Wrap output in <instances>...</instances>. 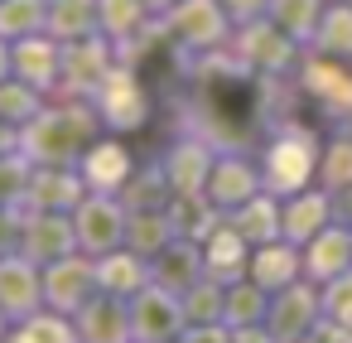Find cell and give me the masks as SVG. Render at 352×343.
<instances>
[{
	"label": "cell",
	"instance_id": "cell-1",
	"mask_svg": "<svg viewBox=\"0 0 352 343\" xmlns=\"http://www.w3.org/2000/svg\"><path fill=\"white\" fill-rule=\"evenodd\" d=\"M30 304H34V266L0 261V309H30Z\"/></svg>",
	"mask_w": 352,
	"mask_h": 343
},
{
	"label": "cell",
	"instance_id": "cell-2",
	"mask_svg": "<svg viewBox=\"0 0 352 343\" xmlns=\"http://www.w3.org/2000/svg\"><path fill=\"white\" fill-rule=\"evenodd\" d=\"M68 222H58V218H44V222H30V237H25V247H30V261H63L68 256Z\"/></svg>",
	"mask_w": 352,
	"mask_h": 343
},
{
	"label": "cell",
	"instance_id": "cell-3",
	"mask_svg": "<svg viewBox=\"0 0 352 343\" xmlns=\"http://www.w3.org/2000/svg\"><path fill=\"white\" fill-rule=\"evenodd\" d=\"M87 280H92V271L63 256V261L54 266V276H49V295H54V304H58V309L82 304V300H87Z\"/></svg>",
	"mask_w": 352,
	"mask_h": 343
},
{
	"label": "cell",
	"instance_id": "cell-4",
	"mask_svg": "<svg viewBox=\"0 0 352 343\" xmlns=\"http://www.w3.org/2000/svg\"><path fill=\"white\" fill-rule=\"evenodd\" d=\"M116 213L111 208H102V203H92V208H82V237L92 242V247H102V242H116Z\"/></svg>",
	"mask_w": 352,
	"mask_h": 343
},
{
	"label": "cell",
	"instance_id": "cell-5",
	"mask_svg": "<svg viewBox=\"0 0 352 343\" xmlns=\"http://www.w3.org/2000/svg\"><path fill=\"white\" fill-rule=\"evenodd\" d=\"M270 165H275V179H280V184H299V179H304V165H309V155H304V150H294V145H280Z\"/></svg>",
	"mask_w": 352,
	"mask_h": 343
},
{
	"label": "cell",
	"instance_id": "cell-6",
	"mask_svg": "<svg viewBox=\"0 0 352 343\" xmlns=\"http://www.w3.org/2000/svg\"><path fill=\"white\" fill-rule=\"evenodd\" d=\"M323 44L338 49V54H352V15L347 10H333L328 25H323Z\"/></svg>",
	"mask_w": 352,
	"mask_h": 343
},
{
	"label": "cell",
	"instance_id": "cell-7",
	"mask_svg": "<svg viewBox=\"0 0 352 343\" xmlns=\"http://www.w3.org/2000/svg\"><path fill=\"white\" fill-rule=\"evenodd\" d=\"M121 174H126V155H121L116 145H111V150H97V155H92V179H97V184H116Z\"/></svg>",
	"mask_w": 352,
	"mask_h": 343
},
{
	"label": "cell",
	"instance_id": "cell-8",
	"mask_svg": "<svg viewBox=\"0 0 352 343\" xmlns=\"http://www.w3.org/2000/svg\"><path fill=\"white\" fill-rule=\"evenodd\" d=\"M20 343H73V333H68L58 319H39V324H30V329L20 333Z\"/></svg>",
	"mask_w": 352,
	"mask_h": 343
},
{
	"label": "cell",
	"instance_id": "cell-9",
	"mask_svg": "<svg viewBox=\"0 0 352 343\" xmlns=\"http://www.w3.org/2000/svg\"><path fill=\"white\" fill-rule=\"evenodd\" d=\"M121 329H126V324H121V314H116V309H111V314H107V309H92V319H87L92 343H102V333H121Z\"/></svg>",
	"mask_w": 352,
	"mask_h": 343
},
{
	"label": "cell",
	"instance_id": "cell-10",
	"mask_svg": "<svg viewBox=\"0 0 352 343\" xmlns=\"http://www.w3.org/2000/svg\"><path fill=\"white\" fill-rule=\"evenodd\" d=\"M102 280H111V285H131V280H135V266H131L126 256H116V266H102Z\"/></svg>",
	"mask_w": 352,
	"mask_h": 343
}]
</instances>
